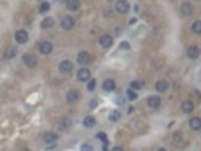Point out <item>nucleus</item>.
<instances>
[{"instance_id":"412c9836","label":"nucleus","mask_w":201,"mask_h":151,"mask_svg":"<svg viewBox=\"0 0 201 151\" xmlns=\"http://www.w3.org/2000/svg\"><path fill=\"white\" fill-rule=\"evenodd\" d=\"M17 55V48L15 47H8L6 50H5V59H12V58H14Z\"/></svg>"},{"instance_id":"9d476101","label":"nucleus","mask_w":201,"mask_h":151,"mask_svg":"<svg viewBox=\"0 0 201 151\" xmlns=\"http://www.w3.org/2000/svg\"><path fill=\"white\" fill-rule=\"evenodd\" d=\"M59 70L62 73H70L73 70V62L71 60H62L59 64Z\"/></svg>"},{"instance_id":"7c9ffc66","label":"nucleus","mask_w":201,"mask_h":151,"mask_svg":"<svg viewBox=\"0 0 201 151\" xmlns=\"http://www.w3.org/2000/svg\"><path fill=\"white\" fill-rule=\"evenodd\" d=\"M80 151H94V150H92V145H89V144H83L82 148H80Z\"/></svg>"},{"instance_id":"a878e982","label":"nucleus","mask_w":201,"mask_h":151,"mask_svg":"<svg viewBox=\"0 0 201 151\" xmlns=\"http://www.w3.org/2000/svg\"><path fill=\"white\" fill-rule=\"evenodd\" d=\"M192 32L194 33H201V21L200 20H197V21H194V24H192Z\"/></svg>"},{"instance_id":"473e14b6","label":"nucleus","mask_w":201,"mask_h":151,"mask_svg":"<svg viewBox=\"0 0 201 151\" xmlns=\"http://www.w3.org/2000/svg\"><path fill=\"white\" fill-rule=\"evenodd\" d=\"M117 103H118V104H122V103H124V98H122V97H118V98H117Z\"/></svg>"},{"instance_id":"aec40b11","label":"nucleus","mask_w":201,"mask_h":151,"mask_svg":"<svg viewBox=\"0 0 201 151\" xmlns=\"http://www.w3.org/2000/svg\"><path fill=\"white\" fill-rule=\"evenodd\" d=\"M53 24H55V20L52 17H47L41 21V27L43 29H48V27H53Z\"/></svg>"},{"instance_id":"4468645a","label":"nucleus","mask_w":201,"mask_h":151,"mask_svg":"<svg viewBox=\"0 0 201 151\" xmlns=\"http://www.w3.org/2000/svg\"><path fill=\"white\" fill-rule=\"evenodd\" d=\"M147 104H148L150 107H153V109H157V107L160 106V98H159V97H150V98L147 100Z\"/></svg>"},{"instance_id":"f03ea898","label":"nucleus","mask_w":201,"mask_h":151,"mask_svg":"<svg viewBox=\"0 0 201 151\" xmlns=\"http://www.w3.org/2000/svg\"><path fill=\"white\" fill-rule=\"evenodd\" d=\"M23 62H24V65H26L27 68H35L36 64H38V60H36V58L33 55H24L23 56Z\"/></svg>"},{"instance_id":"6ab92c4d","label":"nucleus","mask_w":201,"mask_h":151,"mask_svg":"<svg viewBox=\"0 0 201 151\" xmlns=\"http://www.w3.org/2000/svg\"><path fill=\"white\" fill-rule=\"evenodd\" d=\"M189 125H191L192 130H200V129H201V119L197 118V116H194V118L189 121Z\"/></svg>"},{"instance_id":"7ed1b4c3","label":"nucleus","mask_w":201,"mask_h":151,"mask_svg":"<svg viewBox=\"0 0 201 151\" xmlns=\"http://www.w3.org/2000/svg\"><path fill=\"white\" fill-rule=\"evenodd\" d=\"M77 79H79L80 82H89V80H91V73H89V70H88V68H80V70L77 71Z\"/></svg>"},{"instance_id":"f8f14e48","label":"nucleus","mask_w":201,"mask_h":151,"mask_svg":"<svg viewBox=\"0 0 201 151\" xmlns=\"http://www.w3.org/2000/svg\"><path fill=\"white\" fill-rule=\"evenodd\" d=\"M103 89L106 92H112V91H115V82L112 80V79H106L103 82Z\"/></svg>"},{"instance_id":"20e7f679","label":"nucleus","mask_w":201,"mask_h":151,"mask_svg":"<svg viewBox=\"0 0 201 151\" xmlns=\"http://www.w3.org/2000/svg\"><path fill=\"white\" fill-rule=\"evenodd\" d=\"M29 40V33L26 30H17L15 32V41L18 44H24V42H27Z\"/></svg>"},{"instance_id":"ddd939ff","label":"nucleus","mask_w":201,"mask_h":151,"mask_svg":"<svg viewBox=\"0 0 201 151\" xmlns=\"http://www.w3.org/2000/svg\"><path fill=\"white\" fill-rule=\"evenodd\" d=\"M89 59H91V56H89V53L88 52H80L79 55H77V62L79 64H88V62H89Z\"/></svg>"},{"instance_id":"2f4dec72","label":"nucleus","mask_w":201,"mask_h":151,"mask_svg":"<svg viewBox=\"0 0 201 151\" xmlns=\"http://www.w3.org/2000/svg\"><path fill=\"white\" fill-rule=\"evenodd\" d=\"M120 48H124V50H129V48H130V45H129V42H121V44H120Z\"/></svg>"},{"instance_id":"c85d7f7f","label":"nucleus","mask_w":201,"mask_h":151,"mask_svg":"<svg viewBox=\"0 0 201 151\" xmlns=\"http://www.w3.org/2000/svg\"><path fill=\"white\" fill-rule=\"evenodd\" d=\"M97 137H98L100 141H103V142H106V141H107V136H106V133H104V132H100V133L97 134Z\"/></svg>"},{"instance_id":"c9c22d12","label":"nucleus","mask_w":201,"mask_h":151,"mask_svg":"<svg viewBox=\"0 0 201 151\" xmlns=\"http://www.w3.org/2000/svg\"><path fill=\"white\" fill-rule=\"evenodd\" d=\"M157 151H166V150H165V148H159Z\"/></svg>"},{"instance_id":"f257e3e1","label":"nucleus","mask_w":201,"mask_h":151,"mask_svg":"<svg viewBox=\"0 0 201 151\" xmlns=\"http://www.w3.org/2000/svg\"><path fill=\"white\" fill-rule=\"evenodd\" d=\"M115 9H117L118 14H127L129 9H130V5H129L127 0H118L117 5H115Z\"/></svg>"},{"instance_id":"dca6fc26","label":"nucleus","mask_w":201,"mask_h":151,"mask_svg":"<svg viewBox=\"0 0 201 151\" xmlns=\"http://www.w3.org/2000/svg\"><path fill=\"white\" fill-rule=\"evenodd\" d=\"M182 110L186 112V113L192 112V110H194V103L191 101V100H186V101H183V103H182Z\"/></svg>"},{"instance_id":"c756f323","label":"nucleus","mask_w":201,"mask_h":151,"mask_svg":"<svg viewBox=\"0 0 201 151\" xmlns=\"http://www.w3.org/2000/svg\"><path fill=\"white\" fill-rule=\"evenodd\" d=\"M95 89V80H89V82H88V91H94Z\"/></svg>"},{"instance_id":"f704fd0d","label":"nucleus","mask_w":201,"mask_h":151,"mask_svg":"<svg viewBox=\"0 0 201 151\" xmlns=\"http://www.w3.org/2000/svg\"><path fill=\"white\" fill-rule=\"evenodd\" d=\"M112 151H124V150H122L121 147H115V148H114V150H112Z\"/></svg>"},{"instance_id":"4be33fe9","label":"nucleus","mask_w":201,"mask_h":151,"mask_svg":"<svg viewBox=\"0 0 201 151\" xmlns=\"http://www.w3.org/2000/svg\"><path fill=\"white\" fill-rule=\"evenodd\" d=\"M70 125H71V119H70V118H62V119L59 121V129H61V130L70 129Z\"/></svg>"},{"instance_id":"6e6552de","label":"nucleus","mask_w":201,"mask_h":151,"mask_svg":"<svg viewBox=\"0 0 201 151\" xmlns=\"http://www.w3.org/2000/svg\"><path fill=\"white\" fill-rule=\"evenodd\" d=\"M98 42H100V45H102L103 48H109V47L112 45V42H114V40H112L110 35H103V36L98 40Z\"/></svg>"},{"instance_id":"1a4fd4ad","label":"nucleus","mask_w":201,"mask_h":151,"mask_svg":"<svg viewBox=\"0 0 201 151\" xmlns=\"http://www.w3.org/2000/svg\"><path fill=\"white\" fill-rule=\"evenodd\" d=\"M200 55H201V50H200L198 45H191L189 48H187V56H189L191 59H197Z\"/></svg>"},{"instance_id":"a211bd4d","label":"nucleus","mask_w":201,"mask_h":151,"mask_svg":"<svg viewBox=\"0 0 201 151\" xmlns=\"http://www.w3.org/2000/svg\"><path fill=\"white\" fill-rule=\"evenodd\" d=\"M67 8L70 11H77L80 8V2L79 0H67Z\"/></svg>"},{"instance_id":"72a5a7b5","label":"nucleus","mask_w":201,"mask_h":151,"mask_svg":"<svg viewBox=\"0 0 201 151\" xmlns=\"http://www.w3.org/2000/svg\"><path fill=\"white\" fill-rule=\"evenodd\" d=\"M107 147H109V144H107V141H106L104 145H103V151H107Z\"/></svg>"},{"instance_id":"423d86ee","label":"nucleus","mask_w":201,"mask_h":151,"mask_svg":"<svg viewBox=\"0 0 201 151\" xmlns=\"http://www.w3.org/2000/svg\"><path fill=\"white\" fill-rule=\"evenodd\" d=\"M79 98H80V94H79V91H76V89H71V91L67 92V101H68V103H77Z\"/></svg>"},{"instance_id":"5701e85b","label":"nucleus","mask_w":201,"mask_h":151,"mask_svg":"<svg viewBox=\"0 0 201 151\" xmlns=\"http://www.w3.org/2000/svg\"><path fill=\"white\" fill-rule=\"evenodd\" d=\"M166 88H168V83H166L165 80H159V82H156V91H159V92H165Z\"/></svg>"},{"instance_id":"cd10ccee","label":"nucleus","mask_w":201,"mask_h":151,"mask_svg":"<svg viewBox=\"0 0 201 151\" xmlns=\"http://www.w3.org/2000/svg\"><path fill=\"white\" fill-rule=\"evenodd\" d=\"M127 98H129V100H132V101H133V100H136V98H138V94H136L133 89H130V91L127 92Z\"/></svg>"},{"instance_id":"39448f33","label":"nucleus","mask_w":201,"mask_h":151,"mask_svg":"<svg viewBox=\"0 0 201 151\" xmlns=\"http://www.w3.org/2000/svg\"><path fill=\"white\" fill-rule=\"evenodd\" d=\"M40 52L43 55H50V53L53 52V44L50 42V41H43L40 44Z\"/></svg>"},{"instance_id":"0eeeda50","label":"nucleus","mask_w":201,"mask_h":151,"mask_svg":"<svg viewBox=\"0 0 201 151\" xmlns=\"http://www.w3.org/2000/svg\"><path fill=\"white\" fill-rule=\"evenodd\" d=\"M61 26L64 27L65 30H70V29H73L74 27V20H73V17H64L62 18V21H61Z\"/></svg>"},{"instance_id":"b1692460","label":"nucleus","mask_w":201,"mask_h":151,"mask_svg":"<svg viewBox=\"0 0 201 151\" xmlns=\"http://www.w3.org/2000/svg\"><path fill=\"white\" fill-rule=\"evenodd\" d=\"M120 118H121V112H118V110H112V112L109 113V121H112V122L118 121Z\"/></svg>"},{"instance_id":"f3484780","label":"nucleus","mask_w":201,"mask_h":151,"mask_svg":"<svg viewBox=\"0 0 201 151\" xmlns=\"http://www.w3.org/2000/svg\"><path fill=\"white\" fill-rule=\"evenodd\" d=\"M83 125H85V127H88V129L94 127V125H95V118L91 116V115L85 116V118H83Z\"/></svg>"},{"instance_id":"2eb2a0df","label":"nucleus","mask_w":201,"mask_h":151,"mask_svg":"<svg viewBox=\"0 0 201 151\" xmlns=\"http://www.w3.org/2000/svg\"><path fill=\"white\" fill-rule=\"evenodd\" d=\"M56 139H58V134L53 133V132H50V133H45V134H44V141H45L47 144H55Z\"/></svg>"},{"instance_id":"bb28decb","label":"nucleus","mask_w":201,"mask_h":151,"mask_svg":"<svg viewBox=\"0 0 201 151\" xmlns=\"http://www.w3.org/2000/svg\"><path fill=\"white\" fill-rule=\"evenodd\" d=\"M50 9V3H47V2H44V3H41V6H40V12H47Z\"/></svg>"},{"instance_id":"393cba45","label":"nucleus","mask_w":201,"mask_h":151,"mask_svg":"<svg viewBox=\"0 0 201 151\" xmlns=\"http://www.w3.org/2000/svg\"><path fill=\"white\" fill-rule=\"evenodd\" d=\"M130 88L135 91V89H142L144 88V82H141V80H133L132 83H130Z\"/></svg>"},{"instance_id":"9b49d317","label":"nucleus","mask_w":201,"mask_h":151,"mask_svg":"<svg viewBox=\"0 0 201 151\" xmlns=\"http://www.w3.org/2000/svg\"><path fill=\"white\" fill-rule=\"evenodd\" d=\"M192 11H194V8H192V5L191 3H183L182 5V8H180V12H182V15H184V17H187V15H191L192 14Z\"/></svg>"}]
</instances>
